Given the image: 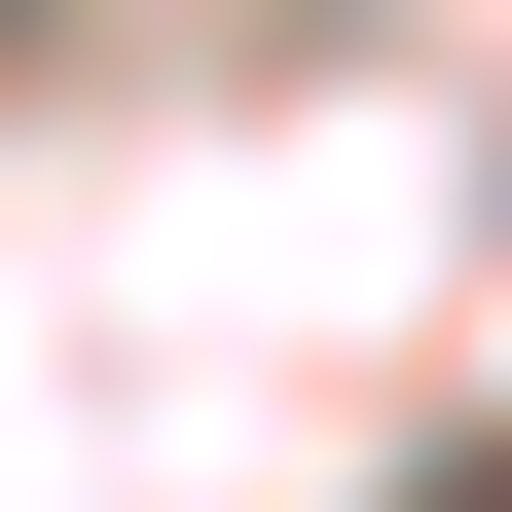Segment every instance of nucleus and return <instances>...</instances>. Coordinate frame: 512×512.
<instances>
[{
  "label": "nucleus",
  "mask_w": 512,
  "mask_h": 512,
  "mask_svg": "<svg viewBox=\"0 0 512 512\" xmlns=\"http://www.w3.org/2000/svg\"><path fill=\"white\" fill-rule=\"evenodd\" d=\"M439 512H512V439H476V476H439Z\"/></svg>",
  "instance_id": "f257e3e1"
}]
</instances>
